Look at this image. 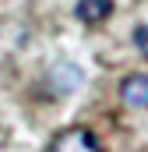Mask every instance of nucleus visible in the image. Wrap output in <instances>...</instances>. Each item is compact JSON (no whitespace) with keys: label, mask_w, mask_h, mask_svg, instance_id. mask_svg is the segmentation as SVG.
I'll return each mask as SVG.
<instances>
[{"label":"nucleus","mask_w":148,"mask_h":152,"mask_svg":"<svg viewBox=\"0 0 148 152\" xmlns=\"http://www.w3.org/2000/svg\"><path fill=\"white\" fill-rule=\"evenodd\" d=\"M46 152H102V145L88 127H64Z\"/></svg>","instance_id":"f257e3e1"},{"label":"nucleus","mask_w":148,"mask_h":152,"mask_svg":"<svg viewBox=\"0 0 148 152\" xmlns=\"http://www.w3.org/2000/svg\"><path fill=\"white\" fill-rule=\"evenodd\" d=\"M120 99L127 110H148V75H127L120 85Z\"/></svg>","instance_id":"f03ea898"},{"label":"nucleus","mask_w":148,"mask_h":152,"mask_svg":"<svg viewBox=\"0 0 148 152\" xmlns=\"http://www.w3.org/2000/svg\"><path fill=\"white\" fill-rule=\"evenodd\" d=\"M74 14H78V21H85V25H102L113 14V0H78Z\"/></svg>","instance_id":"7ed1b4c3"},{"label":"nucleus","mask_w":148,"mask_h":152,"mask_svg":"<svg viewBox=\"0 0 148 152\" xmlns=\"http://www.w3.org/2000/svg\"><path fill=\"white\" fill-rule=\"evenodd\" d=\"M134 42H138V50L148 57V25H138L134 28Z\"/></svg>","instance_id":"20e7f679"}]
</instances>
